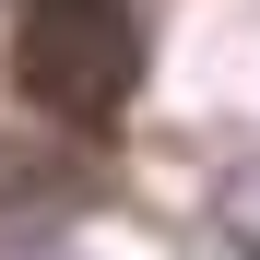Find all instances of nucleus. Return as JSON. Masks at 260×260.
Instances as JSON below:
<instances>
[{"label":"nucleus","mask_w":260,"mask_h":260,"mask_svg":"<svg viewBox=\"0 0 260 260\" xmlns=\"http://www.w3.org/2000/svg\"><path fill=\"white\" fill-rule=\"evenodd\" d=\"M12 71H24V95L48 118L107 130L130 107V83H142V24H130V0H24Z\"/></svg>","instance_id":"f257e3e1"}]
</instances>
